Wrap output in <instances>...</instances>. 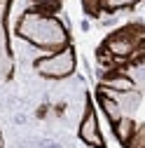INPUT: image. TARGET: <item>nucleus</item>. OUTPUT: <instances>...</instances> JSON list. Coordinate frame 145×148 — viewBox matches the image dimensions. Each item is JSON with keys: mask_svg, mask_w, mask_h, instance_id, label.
<instances>
[{"mask_svg": "<svg viewBox=\"0 0 145 148\" xmlns=\"http://www.w3.org/2000/svg\"><path fill=\"white\" fill-rule=\"evenodd\" d=\"M14 33L28 45L38 47L42 52H56L70 45V31L54 12L30 7L26 10L14 26Z\"/></svg>", "mask_w": 145, "mask_h": 148, "instance_id": "obj_1", "label": "nucleus"}, {"mask_svg": "<svg viewBox=\"0 0 145 148\" xmlns=\"http://www.w3.org/2000/svg\"><path fill=\"white\" fill-rule=\"evenodd\" d=\"M138 3H143V0H101L103 12H117V10H124V7H133Z\"/></svg>", "mask_w": 145, "mask_h": 148, "instance_id": "obj_9", "label": "nucleus"}, {"mask_svg": "<svg viewBox=\"0 0 145 148\" xmlns=\"http://www.w3.org/2000/svg\"><path fill=\"white\" fill-rule=\"evenodd\" d=\"M138 129V122L133 120V118H126V115H122L115 125H112V132H115V136H117V141L126 148V143L131 141V136H133V132Z\"/></svg>", "mask_w": 145, "mask_h": 148, "instance_id": "obj_8", "label": "nucleus"}, {"mask_svg": "<svg viewBox=\"0 0 145 148\" xmlns=\"http://www.w3.org/2000/svg\"><path fill=\"white\" fill-rule=\"evenodd\" d=\"M77 136L89 148H105V139L101 134V125H98L96 106H94L91 97H87V101H84V113H82V120L77 127Z\"/></svg>", "mask_w": 145, "mask_h": 148, "instance_id": "obj_5", "label": "nucleus"}, {"mask_svg": "<svg viewBox=\"0 0 145 148\" xmlns=\"http://www.w3.org/2000/svg\"><path fill=\"white\" fill-rule=\"evenodd\" d=\"M75 66H77V54H75L72 45L56 49V52H49V54L33 61L35 73L47 80H66L75 73Z\"/></svg>", "mask_w": 145, "mask_h": 148, "instance_id": "obj_3", "label": "nucleus"}, {"mask_svg": "<svg viewBox=\"0 0 145 148\" xmlns=\"http://www.w3.org/2000/svg\"><path fill=\"white\" fill-rule=\"evenodd\" d=\"M14 0H0V82H5L14 75V52L9 42L7 16Z\"/></svg>", "mask_w": 145, "mask_h": 148, "instance_id": "obj_4", "label": "nucleus"}, {"mask_svg": "<svg viewBox=\"0 0 145 148\" xmlns=\"http://www.w3.org/2000/svg\"><path fill=\"white\" fill-rule=\"evenodd\" d=\"M101 87L108 89V92H115V94H126V92H136V82L133 78H129L122 68H112L108 71L103 80H101Z\"/></svg>", "mask_w": 145, "mask_h": 148, "instance_id": "obj_6", "label": "nucleus"}, {"mask_svg": "<svg viewBox=\"0 0 145 148\" xmlns=\"http://www.w3.org/2000/svg\"><path fill=\"white\" fill-rule=\"evenodd\" d=\"M0 148H5V139H3V134H0Z\"/></svg>", "mask_w": 145, "mask_h": 148, "instance_id": "obj_13", "label": "nucleus"}, {"mask_svg": "<svg viewBox=\"0 0 145 148\" xmlns=\"http://www.w3.org/2000/svg\"><path fill=\"white\" fill-rule=\"evenodd\" d=\"M30 3H33L35 7H40V10H47V12H56V10L61 7V3H63V0H30Z\"/></svg>", "mask_w": 145, "mask_h": 148, "instance_id": "obj_11", "label": "nucleus"}, {"mask_svg": "<svg viewBox=\"0 0 145 148\" xmlns=\"http://www.w3.org/2000/svg\"><path fill=\"white\" fill-rule=\"evenodd\" d=\"M82 7L87 14H91V16H98L103 12V5H101V0H82Z\"/></svg>", "mask_w": 145, "mask_h": 148, "instance_id": "obj_12", "label": "nucleus"}, {"mask_svg": "<svg viewBox=\"0 0 145 148\" xmlns=\"http://www.w3.org/2000/svg\"><path fill=\"white\" fill-rule=\"evenodd\" d=\"M126 148H145V127L143 125H138V129L133 132V136L126 143Z\"/></svg>", "mask_w": 145, "mask_h": 148, "instance_id": "obj_10", "label": "nucleus"}, {"mask_svg": "<svg viewBox=\"0 0 145 148\" xmlns=\"http://www.w3.org/2000/svg\"><path fill=\"white\" fill-rule=\"evenodd\" d=\"M143 47H145V28L143 24H126L117 31H112L103 40L98 57L110 59V61H126L140 66L143 61Z\"/></svg>", "mask_w": 145, "mask_h": 148, "instance_id": "obj_2", "label": "nucleus"}, {"mask_svg": "<svg viewBox=\"0 0 145 148\" xmlns=\"http://www.w3.org/2000/svg\"><path fill=\"white\" fill-rule=\"evenodd\" d=\"M96 101H98L101 110L105 113V118H108V122H110V127H112V125L124 115V108H122L119 99L112 94V92H108V89L98 87V92H96Z\"/></svg>", "mask_w": 145, "mask_h": 148, "instance_id": "obj_7", "label": "nucleus"}]
</instances>
